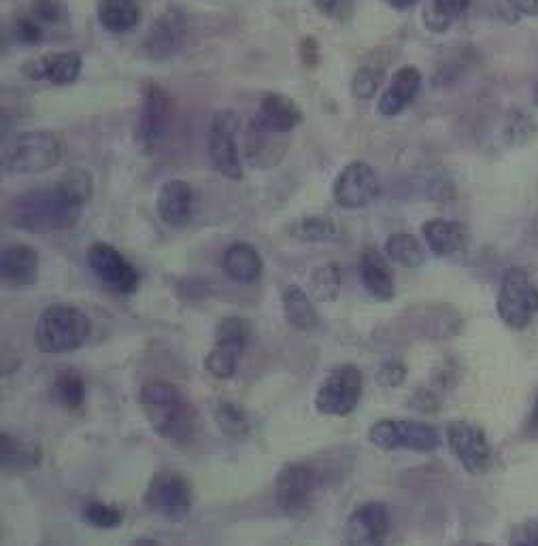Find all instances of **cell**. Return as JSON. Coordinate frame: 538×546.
<instances>
[{
    "label": "cell",
    "mask_w": 538,
    "mask_h": 546,
    "mask_svg": "<svg viewBox=\"0 0 538 546\" xmlns=\"http://www.w3.org/2000/svg\"><path fill=\"white\" fill-rule=\"evenodd\" d=\"M92 330L88 315L71 304H52L39 315L35 347L41 353H71L86 343Z\"/></svg>",
    "instance_id": "3"
},
{
    "label": "cell",
    "mask_w": 538,
    "mask_h": 546,
    "mask_svg": "<svg viewBox=\"0 0 538 546\" xmlns=\"http://www.w3.org/2000/svg\"><path fill=\"white\" fill-rule=\"evenodd\" d=\"M222 268L228 279L241 285H249L262 277L264 262L256 247H251L249 243H234L224 251Z\"/></svg>",
    "instance_id": "23"
},
{
    "label": "cell",
    "mask_w": 538,
    "mask_h": 546,
    "mask_svg": "<svg viewBox=\"0 0 538 546\" xmlns=\"http://www.w3.org/2000/svg\"><path fill=\"white\" fill-rule=\"evenodd\" d=\"M317 474L309 464L283 466L275 479V500L285 515H302L313 504Z\"/></svg>",
    "instance_id": "12"
},
{
    "label": "cell",
    "mask_w": 538,
    "mask_h": 546,
    "mask_svg": "<svg viewBox=\"0 0 538 546\" xmlns=\"http://www.w3.org/2000/svg\"><path fill=\"white\" fill-rule=\"evenodd\" d=\"M496 309L500 319L513 330H524L538 315V285L530 279L528 270L509 266L500 281Z\"/></svg>",
    "instance_id": "5"
},
{
    "label": "cell",
    "mask_w": 538,
    "mask_h": 546,
    "mask_svg": "<svg viewBox=\"0 0 538 546\" xmlns=\"http://www.w3.org/2000/svg\"><path fill=\"white\" fill-rule=\"evenodd\" d=\"M390 510L381 502H366L358 506L347 519L345 540L353 546L381 544L390 534Z\"/></svg>",
    "instance_id": "16"
},
{
    "label": "cell",
    "mask_w": 538,
    "mask_h": 546,
    "mask_svg": "<svg viewBox=\"0 0 538 546\" xmlns=\"http://www.w3.org/2000/svg\"><path fill=\"white\" fill-rule=\"evenodd\" d=\"M368 440L381 451L409 449L430 453L441 445L439 432L432 425L409 419H381L373 423V428L368 430Z\"/></svg>",
    "instance_id": "7"
},
{
    "label": "cell",
    "mask_w": 538,
    "mask_h": 546,
    "mask_svg": "<svg viewBox=\"0 0 538 546\" xmlns=\"http://www.w3.org/2000/svg\"><path fill=\"white\" fill-rule=\"evenodd\" d=\"M362 372L358 366L343 364L334 368L324 383L317 387L315 408L317 413L328 417H347L356 411L362 398Z\"/></svg>",
    "instance_id": "8"
},
{
    "label": "cell",
    "mask_w": 538,
    "mask_h": 546,
    "mask_svg": "<svg viewBox=\"0 0 538 546\" xmlns=\"http://www.w3.org/2000/svg\"><path fill=\"white\" fill-rule=\"evenodd\" d=\"M249 336H251V328H249V323L245 319L226 317V319H222L220 323H217L215 345H224V347L237 349V351L243 353L247 343H249Z\"/></svg>",
    "instance_id": "35"
},
{
    "label": "cell",
    "mask_w": 538,
    "mask_h": 546,
    "mask_svg": "<svg viewBox=\"0 0 538 546\" xmlns=\"http://www.w3.org/2000/svg\"><path fill=\"white\" fill-rule=\"evenodd\" d=\"M358 272H360V281H362L364 289L373 298H377L381 302H388L396 296V283H394L392 268H390L388 260H385L377 249H366L362 253Z\"/></svg>",
    "instance_id": "22"
},
{
    "label": "cell",
    "mask_w": 538,
    "mask_h": 546,
    "mask_svg": "<svg viewBox=\"0 0 538 546\" xmlns=\"http://www.w3.org/2000/svg\"><path fill=\"white\" fill-rule=\"evenodd\" d=\"M86 262L94 277L115 294H134L141 285L139 270L107 243L90 245L86 251Z\"/></svg>",
    "instance_id": "10"
},
{
    "label": "cell",
    "mask_w": 538,
    "mask_h": 546,
    "mask_svg": "<svg viewBox=\"0 0 538 546\" xmlns=\"http://www.w3.org/2000/svg\"><path fill=\"white\" fill-rule=\"evenodd\" d=\"M98 22L111 34H126L139 26L141 11L134 0H98Z\"/></svg>",
    "instance_id": "27"
},
{
    "label": "cell",
    "mask_w": 538,
    "mask_h": 546,
    "mask_svg": "<svg viewBox=\"0 0 538 546\" xmlns=\"http://www.w3.org/2000/svg\"><path fill=\"white\" fill-rule=\"evenodd\" d=\"M186 32L188 24L183 13L175 7L166 9L162 15H158L154 24L149 26L145 41H143V51L145 56L151 60H168L173 58L177 51L183 47V41H186Z\"/></svg>",
    "instance_id": "15"
},
{
    "label": "cell",
    "mask_w": 538,
    "mask_h": 546,
    "mask_svg": "<svg viewBox=\"0 0 538 546\" xmlns=\"http://www.w3.org/2000/svg\"><path fill=\"white\" fill-rule=\"evenodd\" d=\"M385 255L405 268H422L426 264V249L419 243V238H415L409 232H398L392 234L388 241H385Z\"/></svg>",
    "instance_id": "28"
},
{
    "label": "cell",
    "mask_w": 538,
    "mask_h": 546,
    "mask_svg": "<svg viewBox=\"0 0 538 546\" xmlns=\"http://www.w3.org/2000/svg\"><path fill=\"white\" fill-rule=\"evenodd\" d=\"M385 5L392 7V9H398V11H405V9H411L417 0H383Z\"/></svg>",
    "instance_id": "44"
},
{
    "label": "cell",
    "mask_w": 538,
    "mask_h": 546,
    "mask_svg": "<svg viewBox=\"0 0 538 546\" xmlns=\"http://www.w3.org/2000/svg\"><path fill=\"white\" fill-rule=\"evenodd\" d=\"M300 49H302V62H305L309 68H313V66H317V62H319V51H317V41L315 39H305V41H302V45H300Z\"/></svg>",
    "instance_id": "41"
},
{
    "label": "cell",
    "mask_w": 538,
    "mask_h": 546,
    "mask_svg": "<svg viewBox=\"0 0 538 546\" xmlns=\"http://www.w3.org/2000/svg\"><path fill=\"white\" fill-rule=\"evenodd\" d=\"M15 39L26 45H35L43 39V24L35 17H20L18 22H15Z\"/></svg>",
    "instance_id": "38"
},
{
    "label": "cell",
    "mask_w": 538,
    "mask_h": 546,
    "mask_svg": "<svg viewBox=\"0 0 538 546\" xmlns=\"http://www.w3.org/2000/svg\"><path fill=\"white\" fill-rule=\"evenodd\" d=\"M447 442L466 472L481 474L490 468L492 447L479 425L468 421H451L447 425Z\"/></svg>",
    "instance_id": "13"
},
{
    "label": "cell",
    "mask_w": 538,
    "mask_h": 546,
    "mask_svg": "<svg viewBox=\"0 0 538 546\" xmlns=\"http://www.w3.org/2000/svg\"><path fill=\"white\" fill-rule=\"evenodd\" d=\"M156 209L168 228H183L190 224L194 213V190L188 181L171 179L162 183Z\"/></svg>",
    "instance_id": "18"
},
{
    "label": "cell",
    "mask_w": 538,
    "mask_h": 546,
    "mask_svg": "<svg viewBox=\"0 0 538 546\" xmlns=\"http://www.w3.org/2000/svg\"><path fill=\"white\" fill-rule=\"evenodd\" d=\"M52 398L66 411H75L86 400V383L77 372H62L52 385Z\"/></svg>",
    "instance_id": "30"
},
{
    "label": "cell",
    "mask_w": 538,
    "mask_h": 546,
    "mask_svg": "<svg viewBox=\"0 0 538 546\" xmlns=\"http://www.w3.org/2000/svg\"><path fill=\"white\" fill-rule=\"evenodd\" d=\"M296 234L307 243H328L341 236L339 224L328 215H309L302 217L296 226Z\"/></svg>",
    "instance_id": "31"
},
{
    "label": "cell",
    "mask_w": 538,
    "mask_h": 546,
    "mask_svg": "<svg viewBox=\"0 0 538 546\" xmlns=\"http://www.w3.org/2000/svg\"><path fill=\"white\" fill-rule=\"evenodd\" d=\"M381 194V181L375 168L366 162H349L332 183V198L343 209H364Z\"/></svg>",
    "instance_id": "11"
},
{
    "label": "cell",
    "mask_w": 538,
    "mask_h": 546,
    "mask_svg": "<svg viewBox=\"0 0 538 546\" xmlns=\"http://www.w3.org/2000/svg\"><path fill=\"white\" fill-rule=\"evenodd\" d=\"M381 79H383V68L379 71V68L375 66H360L358 73L353 75V81H351L353 96H356L358 100L375 98L379 92Z\"/></svg>",
    "instance_id": "37"
},
{
    "label": "cell",
    "mask_w": 538,
    "mask_h": 546,
    "mask_svg": "<svg viewBox=\"0 0 538 546\" xmlns=\"http://www.w3.org/2000/svg\"><path fill=\"white\" fill-rule=\"evenodd\" d=\"M173 124V102L158 85H147L137 122V139L145 149L164 141Z\"/></svg>",
    "instance_id": "14"
},
{
    "label": "cell",
    "mask_w": 538,
    "mask_h": 546,
    "mask_svg": "<svg viewBox=\"0 0 538 546\" xmlns=\"http://www.w3.org/2000/svg\"><path fill=\"white\" fill-rule=\"evenodd\" d=\"M192 485L173 468L158 470L147 485L145 506L166 521H183L192 510Z\"/></svg>",
    "instance_id": "6"
},
{
    "label": "cell",
    "mask_w": 538,
    "mask_h": 546,
    "mask_svg": "<svg viewBox=\"0 0 538 546\" xmlns=\"http://www.w3.org/2000/svg\"><path fill=\"white\" fill-rule=\"evenodd\" d=\"M83 58L77 51H62V54L43 56L30 60L22 66V73L32 81H49L52 85H71L79 79Z\"/></svg>",
    "instance_id": "19"
},
{
    "label": "cell",
    "mask_w": 538,
    "mask_h": 546,
    "mask_svg": "<svg viewBox=\"0 0 538 546\" xmlns=\"http://www.w3.org/2000/svg\"><path fill=\"white\" fill-rule=\"evenodd\" d=\"M30 15L41 24H54L60 20L62 9L56 0H35V5H32L30 9Z\"/></svg>",
    "instance_id": "40"
},
{
    "label": "cell",
    "mask_w": 538,
    "mask_h": 546,
    "mask_svg": "<svg viewBox=\"0 0 538 546\" xmlns=\"http://www.w3.org/2000/svg\"><path fill=\"white\" fill-rule=\"evenodd\" d=\"M407 377V368L400 362H388L377 372V383L383 387H398Z\"/></svg>",
    "instance_id": "39"
},
{
    "label": "cell",
    "mask_w": 538,
    "mask_h": 546,
    "mask_svg": "<svg viewBox=\"0 0 538 546\" xmlns=\"http://www.w3.org/2000/svg\"><path fill=\"white\" fill-rule=\"evenodd\" d=\"M281 304H283V317L292 328L300 332H311L317 328L319 317L313 306V300L305 289L298 285H288L281 294Z\"/></svg>",
    "instance_id": "26"
},
{
    "label": "cell",
    "mask_w": 538,
    "mask_h": 546,
    "mask_svg": "<svg viewBox=\"0 0 538 546\" xmlns=\"http://www.w3.org/2000/svg\"><path fill=\"white\" fill-rule=\"evenodd\" d=\"M419 88H422V73L415 66H402L392 77L390 85L379 98V113L383 117H396L405 111L411 102L417 98Z\"/></svg>",
    "instance_id": "21"
},
{
    "label": "cell",
    "mask_w": 538,
    "mask_h": 546,
    "mask_svg": "<svg viewBox=\"0 0 538 546\" xmlns=\"http://www.w3.org/2000/svg\"><path fill=\"white\" fill-rule=\"evenodd\" d=\"M470 0H432V5L426 11V26L432 32H443L451 26L453 20L468 9Z\"/></svg>",
    "instance_id": "34"
},
{
    "label": "cell",
    "mask_w": 538,
    "mask_h": 546,
    "mask_svg": "<svg viewBox=\"0 0 538 546\" xmlns=\"http://www.w3.org/2000/svg\"><path fill=\"white\" fill-rule=\"evenodd\" d=\"M422 234L432 253L441 255V258H449V255L460 253L468 241L466 230L458 224V221H449V219L426 221V224L422 226Z\"/></svg>",
    "instance_id": "24"
},
{
    "label": "cell",
    "mask_w": 538,
    "mask_h": 546,
    "mask_svg": "<svg viewBox=\"0 0 538 546\" xmlns=\"http://www.w3.org/2000/svg\"><path fill=\"white\" fill-rule=\"evenodd\" d=\"M300 124H302V111L296 102L285 94L268 92L260 100L251 128L268 132V134H277V136H288Z\"/></svg>",
    "instance_id": "17"
},
{
    "label": "cell",
    "mask_w": 538,
    "mask_h": 546,
    "mask_svg": "<svg viewBox=\"0 0 538 546\" xmlns=\"http://www.w3.org/2000/svg\"><path fill=\"white\" fill-rule=\"evenodd\" d=\"M139 402L147 423L158 436L173 442H186L192 438L194 408L177 385L151 381L143 385Z\"/></svg>",
    "instance_id": "2"
},
{
    "label": "cell",
    "mask_w": 538,
    "mask_h": 546,
    "mask_svg": "<svg viewBox=\"0 0 538 546\" xmlns=\"http://www.w3.org/2000/svg\"><path fill=\"white\" fill-rule=\"evenodd\" d=\"M239 357H241V351L224 347V345H215L207 353L203 366H205V370L211 374L213 379L228 381V379L234 377V374H237Z\"/></svg>",
    "instance_id": "33"
},
{
    "label": "cell",
    "mask_w": 538,
    "mask_h": 546,
    "mask_svg": "<svg viewBox=\"0 0 538 546\" xmlns=\"http://www.w3.org/2000/svg\"><path fill=\"white\" fill-rule=\"evenodd\" d=\"M92 198V177L75 168L54 185L32 187L7 204L5 217L13 228L30 234H56L71 230Z\"/></svg>",
    "instance_id": "1"
},
{
    "label": "cell",
    "mask_w": 538,
    "mask_h": 546,
    "mask_svg": "<svg viewBox=\"0 0 538 546\" xmlns=\"http://www.w3.org/2000/svg\"><path fill=\"white\" fill-rule=\"evenodd\" d=\"M62 158L56 134L47 130H28L7 143L3 151V168L11 175H39L52 170Z\"/></svg>",
    "instance_id": "4"
},
{
    "label": "cell",
    "mask_w": 538,
    "mask_h": 546,
    "mask_svg": "<svg viewBox=\"0 0 538 546\" xmlns=\"http://www.w3.org/2000/svg\"><path fill=\"white\" fill-rule=\"evenodd\" d=\"M215 421L220 425L224 436L232 440H243L251 432V421L245 413V408L234 402H220L215 408Z\"/></svg>",
    "instance_id": "29"
},
{
    "label": "cell",
    "mask_w": 538,
    "mask_h": 546,
    "mask_svg": "<svg viewBox=\"0 0 538 546\" xmlns=\"http://www.w3.org/2000/svg\"><path fill=\"white\" fill-rule=\"evenodd\" d=\"M315 5H317V9L322 11V13L330 15V13L336 11V7L341 5V0H315Z\"/></svg>",
    "instance_id": "43"
},
{
    "label": "cell",
    "mask_w": 538,
    "mask_h": 546,
    "mask_svg": "<svg viewBox=\"0 0 538 546\" xmlns=\"http://www.w3.org/2000/svg\"><path fill=\"white\" fill-rule=\"evenodd\" d=\"M0 275L9 287H30L39 281V251L26 243H15L0 253Z\"/></svg>",
    "instance_id": "20"
},
{
    "label": "cell",
    "mask_w": 538,
    "mask_h": 546,
    "mask_svg": "<svg viewBox=\"0 0 538 546\" xmlns=\"http://www.w3.org/2000/svg\"><path fill=\"white\" fill-rule=\"evenodd\" d=\"M530 430H532V432H538V396H536V402H534V408H532V417H530Z\"/></svg>",
    "instance_id": "45"
},
{
    "label": "cell",
    "mask_w": 538,
    "mask_h": 546,
    "mask_svg": "<svg viewBox=\"0 0 538 546\" xmlns=\"http://www.w3.org/2000/svg\"><path fill=\"white\" fill-rule=\"evenodd\" d=\"M239 126L241 119L234 111H220L209 126L207 151L213 168L226 179L239 181L243 179V160L239 151Z\"/></svg>",
    "instance_id": "9"
},
{
    "label": "cell",
    "mask_w": 538,
    "mask_h": 546,
    "mask_svg": "<svg viewBox=\"0 0 538 546\" xmlns=\"http://www.w3.org/2000/svg\"><path fill=\"white\" fill-rule=\"evenodd\" d=\"M83 521L96 527V530H115L124 523V515L120 508H115L105 502H88L81 510Z\"/></svg>",
    "instance_id": "36"
},
{
    "label": "cell",
    "mask_w": 538,
    "mask_h": 546,
    "mask_svg": "<svg viewBox=\"0 0 538 546\" xmlns=\"http://www.w3.org/2000/svg\"><path fill=\"white\" fill-rule=\"evenodd\" d=\"M0 462H3L5 474L28 472L39 466L41 451L32 442L3 432L0 434Z\"/></svg>",
    "instance_id": "25"
},
{
    "label": "cell",
    "mask_w": 538,
    "mask_h": 546,
    "mask_svg": "<svg viewBox=\"0 0 538 546\" xmlns=\"http://www.w3.org/2000/svg\"><path fill=\"white\" fill-rule=\"evenodd\" d=\"M341 268L336 264H324L319 266L311 277V296L317 302H332L341 294Z\"/></svg>",
    "instance_id": "32"
},
{
    "label": "cell",
    "mask_w": 538,
    "mask_h": 546,
    "mask_svg": "<svg viewBox=\"0 0 538 546\" xmlns=\"http://www.w3.org/2000/svg\"><path fill=\"white\" fill-rule=\"evenodd\" d=\"M509 7L521 15H538V0H507Z\"/></svg>",
    "instance_id": "42"
}]
</instances>
